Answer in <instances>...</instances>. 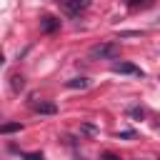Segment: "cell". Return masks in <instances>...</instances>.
<instances>
[{
	"instance_id": "11",
	"label": "cell",
	"mask_w": 160,
	"mask_h": 160,
	"mask_svg": "<svg viewBox=\"0 0 160 160\" xmlns=\"http://www.w3.org/2000/svg\"><path fill=\"white\" fill-rule=\"evenodd\" d=\"M118 138H135V130H120Z\"/></svg>"
},
{
	"instance_id": "13",
	"label": "cell",
	"mask_w": 160,
	"mask_h": 160,
	"mask_svg": "<svg viewBox=\"0 0 160 160\" xmlns=\"http://www.w3.org/2000/svg\"><path fill=\"white\" fill-rule=\"evenodd\" d=\"M140 2H142V0H128V5H130V8H135V5H140Z\"/></svg>"
},
{
	"instance_id": "8",
	"label": "cell",
	"mask_w": 160,
	"mask_h": 160,
	"mask_svg": "<svg viewBox=\"0 0 160 160\" xmlns=\"http://www.w3.org/2000/svg\"><path fill=\"white\" fill-rule=\"evenodd\" d=\"M10 80H12V82H10V88H12L15 92H20V90L25 88V80H22V78H18V75H15V78H10Z\"/></svg>"
},
{
	"instance_id": "15",
	"label": "cell",
	"mask_w": 160,
	"mask_h": 160,
	"mask_svg": "<svg viewBox=\"0 0 160 160\" xmlns=\"http://www.w3.org/2000/svg\"><path fill=\"white\" fill-rule=\"evenodd\" d=\"M158 22H160V18H158Z\"/></svg>"
},
{
	"instance_id": "1",
	"label": "cell",
	"mask_w": 160,
	"mask_h": 160,
	"mask_svg": "<svg viewBox=\"0 0 160 160\" xmlns=\"http://www.w3.org/2000/svg\"><path fill=\"white\" fill-rule=\"evenodd\" d=\"M120 55V45L118 42H98L90 48V58L92 60H112Z\"/></svg>"
},
{
	"instance_id": "12",
	"label": "cell",
	"mask_w": 160,
	"mask_h": 160,
	"mask_svg": "<svg viewBox=\"0 0 160 160\" xmlns=\"http://www.w3.org/2000/svg\"><path fill=\"white\" fill-rule=\"evenodd\" d=\"M102 158H105V160H120V158H118V155H112V152H105Z\"/></svg>"
},
{
	"instance_id": "7",
	"label": "cell",
	"mask_w": 160,
	"mask_h": 160,
	"mask_svg": "<svg viewBox=\"0 0 160 160\" xmlns=\"http://www.w3.org/2000/svg\"><path fill=\"white\" fill-rule=\"evenodd\" d=\"M20 130H22L20 122H2V125H0V132H2V135H8V132H20Z\"/></svg>"
},
{
	"instance_id": "3",
	"label": "cell",
	"mask_w": 160,
	"mask_h": 160,
	"mask_svg": "<svg viewBox=\"0 0 160 160\" xmlns=\"http://www.w3.org/2000/svg\"><path fill=\"white\" fill-rule=\"evenodd\" d=\"M62 5H65V10L70 15H78V12H82L90 5V0H62Z\"/></svg>"
},
{
	"instance_id": "10",
	"label": "cell",
	"mask_w": 160,
	"mask_h": 160,
	"mask_svg": "<svg viewBox=\"0 0 160 160\" xmlns=\"http://www.w3.org/2000/svg\"><path fill=\"white\" fill-rule=\"evenodd\" d=\"M20 158H22V160H42L40 152H20Z\"/></svg>"
},
{
	"instance_id": "14",
	"label": "cell",
	"mask_w": 160,
	"mask_h": 160,
	"mask_svg": "<svg viewBox=\"0 0 160 160\" xmlns=\"http://www.w3.org/2000/svg\"><path fill=\"white\" fill-rule=\"evenodd\" d=\"M0 65H2V52H0Z\"/></svg>"
},
{
	"instance_id": "6",
	"label": "cell",
	"mask_w": 160,
	"mask_h": 160,
	"mask_svg": "<svg viewBox=\"0 0 160 160\" xmlns=\"http://www.w3.org/2000/svg\"><path fill=\"white\" fill-rule=\"evenodd\" d=\"M90 82H88V78H72V80H68L65 82V88H70V90H85Z\"/></svg>"
},
{
	"instance_id": "2",
	"label": "cell",
	"mask_w": 160,
	"mask_h": 160,
	"mask_svg": "<svg viewBox=\"0 0 160 160\" xmlns=\"http://www.w3.org/2000/svg\"><path fill=\"white\" fill-rule=\"evenodd\" d=\"M112 72H118V75H135V78H142L145 72L138 68V65H132V62H112Z\"/></svg>"
},
{
	"instance_id": "9",
	"label": "cell",
	"mask_w": 160,
	"mask_h": 160,
	"mask_svg": "<svg viewBox=\"0 0 160 160\" xmlns=\"http://www.w3.org/2000/svg\"><path fill=\"white\" fill-rule=\"evenodd\" d=\"M128 112H130L135 120H142V118H145V110H142V108H130Z\"/></svg>"
},
{
	"instance_id": "16",
	"label": "cell",
	"mask_w": 160,
	"mask_h": 160,
	"mask_svg": "<svg viewBox=\"0 0 160 160\" xmlns=\"http://www.w3.org/2000/svg\"><path fill=\"white\" fill-rule=\"evenodd\" d=\"M158 160H160V158H158Z\"/></svg>"
},
{
	"instance_id": "4",
	"label": "cell",
	"mask_w": 160,
	"mask_h": 160,
	"mask_svg": "<svg viewBox=\"0 0 160 160\" xmlns=\"http://www.w3.org/2000/svg\"><path fill=\"white\" fill-rule=\"evenodd\" d=\"M58 28H60V20L52 18V15H45V18L40 20V30H42V32H55Z\"/></svg>"
},
{
	"instance_id": "5",
	"label": "cell",
	"mask_w": 160,
	"mask_h": 160,
	"mask_svg": "<svg viewBox=\"0 0 160 160\" xmlns=\"http://www.w3.org/2000/svg\"><path fill=\"white\" fill-rule=\"evenodd\" d=\"M32 110L40 112V115H55V112H58V105H55V102H42V100H40V102H32Z\"/></svg>"
}]
</instances>
